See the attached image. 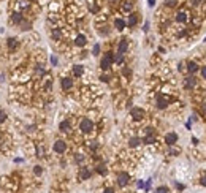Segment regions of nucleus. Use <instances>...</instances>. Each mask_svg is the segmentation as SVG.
<instances>
[{
	"mask_svg": "<svg viewBox=\"0 0 206 193\" xmlns=\"http://www.w3.org/2000/svg\"><path fill=\"white\" fill-rule=\"evenodd\" d=\"M205 41H206V38H205Z\"/></svg>",
	"mask_w": 206,
	"mask_h": 193,
	"instance_id": "3c124183",
	"label": "nucleus"
},
{
	"mask_svg": "<svg viewBox=\"0 0 206 193\" xmlns=\"http://www.w3.org/2000/svg\"><path fill=\"white\" fill-rule=\"evenodd\" d=\"M136 187H138V188H144V184H143V180H138Z\"/></svg>",
	"mask_w": 206,
	"mask_h": 193,
	"instance_id": "79ce46f5",
	"label": "nucleus"
},
{
	"mask_svg": "<svg viewBox=\"0 0 206 193\" xmlns=\"http://www.w3.org/2000/svg\"><path fill=\"white\" fill-rule=\"evenodd\" d=\"M165 3H167V7L173 8V7H176V0H167V2H165Z\"/></svg>",
	"mask_w": 206,
	"mask_h": 193,
	"instance_id": "f704fd0d",
	"label": "nucleus"
},
{
	"mask_svg": "<svg viewBox=\"0 0 206 193\" xmlns=\"http://www.w3.org/2000/svg\"><path fill=\"white\" fill-rule=\"evenodd\" d=\"M165 142L168 144V146H175L176 142H178V135L176 133H168V135L165 136Z\"/></svg>",
	"mask_w": 206,
	"mask_h": 193,
	"instance_id": "423d86ee",
	"label": "nucleus"
},
{
	"mask_svg": "<svg viewBox=\"0 0 206 193\" xmlns=\"http://www.w3.org/2000/svg\"><path fill=\"white\" fill-rule=\"evenodd\" d=\"M141 144V139L138 138V136H133V138H130V141H128V146L130 147H138Z\"/></svg>",
	"mask_w": 206,
	"mask_h": 193,
	"instance_id": "2eb2a0df",
	"label": "nucleus"
},
{
	"mask_svg": "<svg viewBox=\"0 0 206 193\" xmlns=\"http://www.w3.org/2000/svg\"><path fill=\"white\" fill-rule=\"evenodd\" d=\"M122 10L130 11V10H132V3H130V2H125V5H122Z\"/></svg>",
	"mask_w": 206,
	"mask_h": 193,
	"instance_id": "7c9ffc66",
	"label": "nucleus"
},
{
	"mask_svg": "<svg viewBox=\"0 0 206 193\" xmlns=\"http://www.w3.org/2000/svg\"><path fill=\"white\" fill-rule=\"evenodd\" d=\"M100 79H102L103 82H108V81H110V78H108L106 75H103V76H102V78H100Z\"/></svg>",
	"mask_w": 206,
	"mask_h": 193,
	"instance_id": "37998d69",
	"label": "nucleus"
},
{
	"mask_svg": "<svg viewBox=\"0 0 206 193\" xmlns=\"http://www.w3.org/2000/svg\"><path fill=\"white\" fill-rule=\"evenodd\" d=\"M90 176H92V173H90L89 168H81V173H79V179H81V180H86V179H89Z\"/></svg>",
	"mask_w": 206,
	"mask_h": 193,
	"instance_id": "6e6552de",
	"label": "nucleus"
},
{
	"mask_svg": "<svg viewBox=\"0 0 206 193\" xmlns=\"http://www.w3.org/2000/svg\"><path fill=\"white\" fill-rule=\"evenodd\" d=\"M143 142H144V144H154V142H155V136L154 135H148L146 138L143 139Z\"/></svg>",
	"mask_w": 206,
	"mask_h": 193,
	"instance_id": "6ab92c4d",
	"label": "nucleus"
},
{
	"mask_svg": "<svg viewBox=\"0 0 206 193\" xmlns=\"http://www.w3.org/2000/svg\"><path fill=\"white\" fill-rule=\"evenodd\" d=\"M103 193H114V190L113 188H105V192Z\"/></svg>",
	"mask_w": 206,
	"mask_h": 193,
	"instance_id": "49530a36",
	"label": "nucleus"
},
{
	"mask_svg": "<svg viewBox=\"0 0 206 193\" xmlns=\"http://www.w3.org/2000/svg\"><path fill=\"white\" fill-rule=\"evenodd\" d=\"M19 25L22 27V30H30V24H29L27 21H22V22H21Z\"/></svg>",
	"mask_w": 206,
	"mask_h": 193,
	"instance_id": "a878e982",
	"label": "nucleus"
},
{
	"mask_svg": "<svg viewBox=\"0 0 206 193\" xmlns=\"http://www.w3.org/2000/svg\"><path fill=\"white\" fill-rule=\"evenodd\" d=\"M51 35H52V38H54V40H60V37H62V32L59 30V29H54Z\"/></svg>",
	"mask_w": 206,
	"mask_h": 193,
	"instance_id": "5701e85b",
	"label": "nucleus"
},
{
	"mask_svg": "<svg viewBox=\"0 0 206 193\" xmlns=\"http://www.w3.org/2000/svg\"><path fill=\"white\" fill-rule=\"evenodd\" d=\"M200 2H201V0H192V3H193V5H198Z\"/></svg>",
	"mask_w": 206,
	"mask_h": 193,
	"instance_id": "de8ad7c7",
	"label": "nucleus"
},
{
	"mask_svg": "<svg viewBox=\"0 0 206 193\" xmlns=\"http://www.w3.org/2000/svg\"><path fill=\"white\" fill-rule=\"evenodd\" d=\"M148 5H149V7H154V5H155V0H148Z\"/></svg>",
	"mask_w": 206,
	"mask_h": 193,
	"instance_id": "a18cd8bd",
	"label": "nucleus"
},
{
	"mask_svg": "<svg viewBox=\"0 0 206 193\" xmlns=\"http://www.w3.org/2000/svg\"><path fill=\"white\" fill-rule=\"evenodd\" d=\"M187 71H189V73H197V71H198V65H197L195 62H189V63H187Z\"/></svg>",
	"mask_w": 206,
	"mask_h": 193,
	"instance_id": "dca6fc26",
	"label": "nucleus"
},
{
	"mask_svg": "<svg viewBox=\"0 0 206 193\" xmlns=\"http://www.w3.org/2000/svg\"><path fill=\"white\" fill-rule=\"evenodd\" d=\"M136 21H138V17H136V14H130V16H128V25H130V27H133L135 24H136Z\"/></svg>",
	"mask_w": 206,
	"mask_h": 193,
	"instance_id": "aec40b11",
	"label": "nucleus"
},
{
	"mask_svg": "<svg viewBox=\"0 0 206 193\" xmlns=\"http://www.w3.org/2000/svg\"><path fill=\"white\" fill-rule=\"evenodd\" d=\"M155 193H168V188H167V187H159V188L155 190Z\"/></svg>",
	"mask_w": 206,
	"mask_h": 193,
	"instance_id": "2f4dec72",
	"label": "nucleus"
},
{
	"mask_svg": "<svg viewBox=\"0 0 206 193\" xmlns=\"http://www.w3.org/2000/svg\"><path fill=\"white\" fill-rule=\"evenodd\" d=\"M108 2H111V3H114V2H117V0H108Z\"/></svg>",
	"mask_w": 206,
	"mask_h": 193,
	"instance_id": "09e8293b",
	"label": "nucleus"
},
{
	"mask_svg": "<svg viewBox=\"0 0 206 193\" xmlns=\"http://www.w3.org/2000/svg\"><path fill=\"white\" fill-rule=\"evenodd\" d=\"M125 25H127V22H125L124 19H120V17H117V19L114 21V27H116L117 30H124Z\"/></svg>",
	"mask_w": 206,
	"mask_h": 193,
	"instance_id": "f8f14e48",
	"label": "nucleus"
},
{
	"mask_svg": "<svg viewBox=\"0 0 206 193\" xmlns=\"http://www.w3.org/2000/svg\"><path fill=\"white\" fill-rule=\"evenodd\" d=\"M79 130H81L82 133H90L94 130V122L90 120V119L84 117L81 122H79Z\"/></svg>",
	"mask_w": 206,
	"mask_h": 193,
	"instance_id": "f257e3e1",
	"label": "nucleus"
},
{
	"mask_svg": "<svg viewBox=\"0 0 206 193\" xmlns=\"http://www.w3.org/2000/svg\"><path fill=\"white\" fill-rule=\"evenodd\" d=\"M167 106H168V100L165 98V97H159V100H157V108L165 109Z\"/></svg>",
	"mask_w": 206,
	"mask_h": 193,
	"instance_id": "ddd939ff",
	"label": "nucleus"
},
{
	"mask_svg": "<svg viewBox=\"0 0 206 193\" xmlns=\"http://www.w3.org/2000/svg\"><path fill=\"white\" fill-rule=\"evenodd\" d=\"M113 62H114L113 52H106V55H105V57L102 59V62H100V67H102V70H110Z\"/></svg>",
	"mask_w": 206,
	"mask_h": 193,
	"instance_id": "f03ea898",
	"label": "nucleus"
},
{
	"mask_svg": "<svg viewBox=\"0 0 206 193\" xmlns=\"http://www.w3.org/2000/svg\"><path fill=\"white\" fill-rule=\"evenodd\" d=\"M73 87V79L72 78H64L62 79V89L64 90H68V89Z\"/></svg>",
	"mask_w": 206,
	"mask_h": 193,
	"instance_id": "9d476101",
	"label": "nucleus"
},
{
	"mask_svg": "<svg viewBox=\"0 0 206 193\" xmlns=\"http://www.w3.org/2000/svg\"><path fill=\"white\" fill-rule=\"evenodd\" d=\"M114 62H116V63H122L124 62V54H119V52H117V55L114 57Z\"/></svg>",
	"mask_w": 206,
	"mask_h": 193,
	"instance_id": "bb28decb",
	"label": "nucleus"
},
{
	"mask_svg": "<svg viewBox=\"0 0 206 193\" xmlns=\"http://www.w3.org/2000/svg\"><path fill=\"white\" fill-rule=\"evenodd\" d=\"M65 150H67V144H65V141L59 139V141H56V142H54V152H57V154H64Z\"/></svg>",
	"mask_w": 206,
	"mask_h": 193,
	"instance_id": "39448f33",
	"label": "nucleus"
},
{
	"mask_svg": "<svg viewBox=\"0 0 206 193\" xmlns=\"http://www.w3.org/2000/svg\"><path fill=\"white\" fill-rule=\"evenodd\" d=\"M201 76H203V79H206V67L201 68Z\"/></svg>",
	"mask_w": 206,
	"mask_h": 193,
	"instance_id": "a19ab883",
	"label": "nucleus"
},
{
	"mask_svg": "<svg viewBox=\"0 0 206 193\" xmlns=\"http://www.w3.org/2000/svg\"><path fill=\"white\" fill-rule=\"evenodd\" d=\"M75 160H76V163H82V162H84V157H82L81 154H76Z\"/></svg>",
	"mask_w": 206,
	"mask_h": 193,
	"instance_id": "473e14b6",
	"label": "nucleus"
},
{
	"mask_svg": "<svg viewBox=\"0 0 206 193\" xmlns=\"http://www.w3.org/2000/svg\"><path fill=\"white\" fill-rule=\"evenodd\" d=\"M127 49H128V41L127 40H120L119 44H117V52H119V54H124Z\"/></svg>",
	"mask_w": 206,
	"mask_h": 193,
	"instance_id": "0eeeda50",
	"label": "nucleus"
},
{
	"mask_svg": "<svg viewBox=\"0 0 206 193\" xmlns=\"http://www.w3.org/2000/svg\"><path fill=\"white\" fill-rule=\"evenodd\" d=\"M51 62H52V65H57V57H56V55H52V57H51Z\"/></svg>",
	"mask_w": 206,
	"mask_h": 193,
	"instance_id": "c03bdc74",
	"label": "nucleus"
},
{
	"mask_svg": "<svg viewBox=\"0 0 206 193\" xmlns=\"http://www.w3.org/2000/svg\"><path fill=\"white\" fill-rule=\"evenodd\" d=\"M8 47H10V49H11V51H13V49H14V47H16L17 46V41H16V38H8Z\"/></svg>",
	"mask_w": 206,
	"mask_h": 193,
	"instance_id": "412c9836",
	"label": "nucleus"
},
{
	"mask_svg": "<svg viewBox=\"0 0 206 193\" xmlns=\"http://www.w3.org/2000/svg\"><path fill=\"white\" fill-rule=\"evenodd\" d=\"M86 43H87V37L86 35H78L76 37V40H75V44L76 46H86Z\"/></svg>",
	"mask_w": 206,
	"mask_h": 193,
	"instance_id": "1a4fd4ad",
	"label": "nucleus"
},
{
	"mask_svg": "<svg viewBox=\"0 0 206 193\" xmlns=\"http://www.w3.org/2000/svg\"><path fill=\"white\" fill-rule=\"evenodd\" d=\"M122 73H124L125 76H130V73H132V71H130V68H124V70H122Z\"/></svg>",
	"mask_w": 206,
	"mask_h": 193,
	"instance_id": "4c0bfd02",
	"label": "nucleus"
},
{
	"mask_svg": "<svg viewBox=\"0 0 206 193\" xmlns=\"http://www.w3.org/2000/svg\"><path fill=\"white\" fill-rule=\"evenodd\" d=\"M82 73H84V68H82V65H75V67H73V75H75L76 78L82 76Z\"/></svg>",
	"mask_w": 206,
	"mask_h": 193,
	"instance_id": "4468645a",
	"label": "nucleus"
},
{
	"mask_svg": "<svg viewBox=\"0 0 206 193\" xmlns=\"http://www.w3.org/2000/svg\"><path fill=\"white\" fill-rule=\"evenodd\" d=\"M33 173H35V176H41V174H43L41 166H35V168H33Z\"/></svg>",
	"mask_w": 206,
	"mask_h": 193,
	"instance_id": "c756f323",
	"label": "nucleus"
},
{
	"mask_svg": "<svg viewBox=\"0 0 206 193\" xmlns=\"http://www.w3.org/2000/svg\"><path fill=\"white\" fill-rule=\"evenodd\" d=\"M92 54H94V55H98V54H100V44H98V43H97L95 46L92 47Z\"/></svg>",
	"mask_w": 206,
	"mask_h": 193,
	"instance_id": "cd10ccee",
	"label": "nucleus"
},
{
	"mask_svg": "<svg viewBox=\"0 0 206 193\" xmlns=\"http://www.w3.org/2000/svg\"><path fill=\"white\" fill-rule=\"evenodd\" d=\"M89 10L92 13H97L98 11V5H95V2H89Z\"/></svg>",
	"mask_w": 206,
	"mask_h": 193,
	"instance_id": "393cba45",
	"label": "nucleus"
},
{
	"mask_svg": "<svg viewBox=\"0 0 206 193\" xmlns=\"http://www.w3.org/2000/svg\"><path fill=\"white\" fill-rule=\"evenodd\" d=\"M203 111H205V112H206V105H205V106H203Z\"/></svg>",
	"mask_w": 206,
	"mask_h": 193,
	"instance_id": "8fccbe9b",
	"label": "nucleus"
},
{
	"mask_svg": "<svg viewBox=\"0 0 206 193\" xmlns=\"http://www.w3.org/2000/svg\"><path fill=\"white\" fill-rule=\"evenodd\" d=\"M143 30H144V32H148V30H149V21H146V22H144V27H143Z\"/></svg>",
	"mask_w": 206,
	"mask_h": 193,
	"instance_id": "58836bf2",
	"label": "nucleus"
},
{
	"mask_svg": "<svg viewBox=\"0 0 206 193\" xmlns=\"http://www.w3.org/2000/svg\"><path fill=\"white\" fill-rule=\"evenodd\" d=\"M128 182H130L128 173H119L117 174V184H119V187H125Z\"/></svg>",
	"mask_w": 206,
	"mask_h": 193,
	"instance_id": "20e7f679",
	"label": "nucleus"
},
{
	"mask_svg": "<svg viewBox=\"0 0 206 193\" xmlns=\"http://www.w3.org/2000/svg\"><path fill=\"white\" fill-rule=\"evenodd\" d=\"M144 132H146V135H154V128H151V127L144 128Z\"/></svg>",
	"mask_w": 206,
	"mask_h": 193,
	"instance_id": "e433bc0d",
	"label": "nucleus"
},
{
	"mask_svg": "<svg viewBox=\"0 0 206 193\" xmlns=\"http://www.w3.org/2000/svg\"><path fill=\"white\" fill-rule=\"evenodd\" d=\"M59 128H60V132H70V122L68 120H62Z\"/></svg>",
	"mask_w": 206,
	"mask_h": 193,
	"instance_id": "f3484780",
	"label": "nucleus"
},
{
	"mask_svg": "<svg viewBox=\"0 0 206 193\" xmlns=\"http://www.w3.org/2000/svg\"><path fill=\"white\" fill-rule=\"evenodd\" d=\"M5 120H7V112H5L3 109H0V124L5 122Z\"/></svg>",
	"mask_w": 206,
	"mask_h": 193,
	"instance_id": "c85d7f7f",
	"label": "nucleus"
},
{
	"mask_svg": "<svg viewBox=\"0 0 206 193\" xmlns=\"http://www.w3.org/2000/svg\"><path fill=\"white\" fill-rule=\"evenodd\" d=\"M200 184H201L203 187H206V176H203L201 179H200Z\"/></svg>",
	"mask_w": 206,
	"mask_h": 193,
	"instance_id": "ea45409f",
	"label": "nucleus"
},
{
	"mask_svg": "<svg viewBox=\"0 0 206 193\" xmlns=\"http://www.w3.org/2000/svg\"><path fill=\"white\" fill-rule=\"evenodd\" d=\"M22 21H24V17H22V14H21V13H14L13 14V22L14 24H21Z\"/></svg>",
	"mask_w": 206,
	"mask_h": 193,
	"instance_id": "a211bd4d",
	"label": "nucleus"
},
{
	"mask_svg": "<svg viewBox=\"0 0 206 193\" xmlns=\"http://www.w3.org/2000/svg\"><path fill=\"white\" fill-rule=\"evenodd\" d=\"M184 85H185L187 89H193V87L197 85V79L193 78V76H189V78L184 81Z\"/></svg>",
	"mask_w": 206,
	"mask_h": 193,
	"instance_id": "9b49d317",
	"label": "nucleus"
},
{
	"mask_svg": "<svg viewBox=\"0 0 206 193\" xmlns=\"http://www.w3.org/2000/svg\"><path fill=\"white\" fill-rule=\"evenodd\" d=\"M37 73L38 75H43V73H45V68H41V65H37Z\"/></svg>",
	"mask_w": 206,
	"mask_h": 193,
	"instance_id": "c9c22d12",
	"label": "nucleus"
},
{
	"mask_svg": "<svg viewBox=\"0 0 206 193\" xmlns=\"http://www.w3.org/2000/svg\"><path fill=\"white\" fill-rule=\"evenodd\" d=\"M130 116H132L133 120H141V119L146 116V112H144V109H141V108H133L130 111Z\"/></svg>",
	"mask_w": 206,
	"mask_h": 193,
	"instance_id": "7ed1b4c3",
	"label": "nucleus"
},
{
	"mask_svg": "<svg viewBox=\"0 0 206 193\" xmlns=\"http://www.w3.org/2000/svg\"><path fill=\"white\" fill-rule=\"evenodd\" d=\"M179 152H181L179 147H171V149H170V154H171V155H176V154H179Z\"/></svg>",
	"mask_w": 206,
	"mask_h": 193,
	"instance_id": "72a5a7b5",
	"label": "nucleus"
},
{
	"mask_svg": "<svg viewBox=\"0 0 206 193\" xmlns=\"http://www.w3.org/2000/svg\"><path fill=\"white\" fill-rule=\"evenodd\" d=\"M176 21H178V22H185V21H187V14L185 13H179L178 16H176Z\"/></svg>",
	"mask_w": 206,
	"mask_h": 193,
	"instance_id": "4be33fe9",
	"label": "nucleus"
},
{
	"mask_svg": "<svg viewBox=\"0 0 206 193\" xmlns=\"http://www.w3.org/2000/svg\"><path fill=\"white\" fill-rule=\"evenodd\" d=\"M97 173H100L102 176H105V174L108 173V170L105 168V165H100V166H97Z\"/></svg>",
	"mask_w": 206,
	"mask_h": 193,
	"instance_id": "b1692460",
	"label": "nucleus"
}]
</instances>
